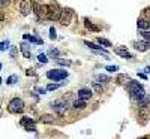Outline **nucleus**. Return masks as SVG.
<instances>
[{"label": "nucleus", "instance_id": "1", "mask_svg": "<svg viewBox=\"0 0 150 139\" xmlns=\"http://www.w3.org/2000/svg\"><path fill=\"white\" fill-rule=\"evenodd\" d=\"M126 85V90L129 91V94L132 96V97H135L137 100L138 99H141L143 96H146V90L143 88V85L140 84V82H137V81H129L128 84H125Z\"/></svg>", "mask_w": 150, "mask_h": 139}, {"label": "nucleus", "instance_id": "2", "mask_svg": "<svg viewBox=\"0 0 150 139\" xmlns=\"http://www.w3.org/2000/svg\"><path fill=\"white\" fill-rule=\"evenodd\" d=\"M62 9H63V8H60V5H59L57 2H51V3L47 6V18H48L50 21L59 20Z\"/></svg>", "mask_w": 150, "mask_h": 139}, {"label": "nucleus", "instance_id": "3", "mask_svg": "<svg viewBox=\"0 0 150 139\" xmlns=\"http://www.w3.org/2000/svg\"><path fill=\"white\" fill-rule=\"evenodd\" d=\"M8 111L11 114H21L24 111V102H23V99L14 97L9 102V105H8Z\"/></svg>", "mask_w": 150, "mask_h": 139}, {"label": "nucleus", "instance_id": "4", "mask_svg": "<svg viewBox=\"0 0 150 139\" xmlns=\"http://www.w3.org/2000/svg\"><path fill=\"white\" fill-rule=\"evenodd\" d=\"M32 12H35V15H36V20L39 21V22H44L42 20L47 17V6L41 5L39 2H33L32 3Z\"/></svg>", "mask_w": 150, "mask_h": 139}, {"label": "nucleus", "instance_id": "5", "mask_svg": "<svg viewBox=\"0 0 150 139\" xmlns=\"http://www.w3.org/2000/svg\"><path fill=\"white\" fill-rule=\"evenodd\" d=\"M47 78L51 81H63L68 78V72L65 69H51L47 72Z\"/></svg>", "mask_w": 150, "mask_h": 139}, {"label": "nucleus", "instance_id": "6", "mask_svg": "<svg viewBox=\"0 0 150 139\" xmlns=\"http://www.w3.org/2000/svg\"><path fill=\"white\" fill-rule=\"evenodd\" d=\"M72 17H74V11L69 9V8H63V9H62V12H60L59 21H60L62 26H69Z\"/></svg>", "mask_w": 150, "mask_h": 139}, {"label": "nucleus", "instance_id": "7", "mask_svg": "<svg viewBox=\"0 0 150 139\" xmlns=\"http://www.w3.org/2000/svg\"><path fill=\"white\" fill-rule=\"evenodd\" d=\"M20 123H21V126L24 127V130H27V132H36V124H35V121L30 117H23Z\"/></svg>", "mask_w": 150, "mask_h": 139}, {"label": "nucleus", "instance_id": "8", "mask_svg": "<svg viewBox=\"0 0 150 139\" xmlns=\"http://www.w3.org/2000/svg\"><path fill=\"white\" fill-rule=\"evenodd\" d=\"M66 102H63V100H54V102H51V108L59 114V115H63L65 111H66Z\"/></svg>", "mask_w": 150, "mask_h": 139}, {"label": "nucleus", "instance_id": "9", "mask_svg": "<svg viewBox=\"0 0 150 139\" xmlns=\"http://www.w3.org/2000/svg\"><path fill=\"white\" fill-rule=\"evenodd\" d=\"M20 12H21V15H23V17L30 15V12H32V2H30V0H21Z\"/></svg>", "mask_w": 150, "mask_h": 139}, {"label": "nucleus", "instance_id": "10", "mask_svg": "<svg viewBox=\"0 0 150 139\" xmlns=\"http://www.w3.org/2000/svg\"><path fill=\"white\" fill-rule=\"evenodd\" d=\"M134 46H135L137 51L144 53V51H147V49L150 48V42L149 41H138V42H134Z\"/></svg>", "mask_w": 150, "mask_h": 139}, {"label": "nucleus", "instance_id": "11", "mask_svg": "<svg viewBox=\"0 0 150 139\" xmlns=\"http://www.w3.org/2000/svg\"><path fill=\"white\" fill-rule=\"evenodd\" d=\"M114 53H116L119 57H122V58H126V60L132 58V54L128 51L126 48H116V49H114Z\"/></svg>", "mask_w": 150, "mask_h": 139}, {"label": "nucleus", "instance_id": "12", "mask_svg": "<svg viewBox=\"0 0 150 139\" xmlns=\"http://www.w3.org/2000/svg\"><path fill=\"white\" fill-rule=\"evenodd\" d=\"M92 94H93V91L89 90V88H81V90L78 91V99H83V100L87 102V100L92 97Z\"/></svg>", "mask_w": 150, "mask_h": 139}, {"label": "nucleus", "instance_id": "13", "mask_svg": "<svg viewBox=\"0 0 150 139\" xmlns=\"http://www.w3.org/2000/svg\"><path fill=\"white\" fill-rule=\"evenodd\" d=\"M137 27H138L140 30H149L150 29V21L146 20L144 17H141L138 21H137Z\"/></svg>", "mask_w": 150, "mask_h": 139}, {"label": "nucleus", "instance_id": "14", "mask_svg": "<svg viewBox=\"0 0 150 139\" xmlns=\"http://www.w3.org/2000/svg\"><path fill=\"white\" fill-rule=\"evenodd\" d=\"M23 37H24V41H30V42H33V44H36V45H44V41L41 39V37L30 36V34H24Z\"/></svg>", "mask_w": 150, "mask_h": 139}, {"label": "nucleus", "instance_id": "15", "mask_svg": "<svg viewBox=\"0 0 150 139\" xmlns=\"http://www.w3.org/2000/svg\"><path fill=\"white\" fill-rule=\"evenodd\" d=\"M39 121L44 123V124H53V123L56 121V118H54L53 115H50V114H44V115H41Z\"/></svg>", "mask_w": 150, "mask_h": 139}, {"label": "nucleus", "instance_id": "16", "mask_svg": "<svg viewBox=\"0 0 150 139\" xmlns=\"http://www.w3.org/2000/svg\"><path fill=\"white\" fill-rule=\"evenodd\" d=\"M86 106H87V103H86V100H83V99H77V100L72 102V108L74 109H84Z\"/></svg>", "mask_w": 150, "mask_h": 139}, {"label": "nucleus", "instance_id": "17", "mask_svg": "<svg viewBox=\"0 0 150 139\" xmlns=\"http://www.w3.org/2000/svg\"><path fill=\"white\" fill-rule=\"evenodd\" d=\"M21 51H23V55L26 57V58H30V57H32V53H30V49H29V45H27L26 42L21 44Z\"/></svg>", "mask_w": 150, "mask_h": 139}, {"label": "nucleus", "instance_id": "18", "mask_svg": "<svg viewBox=\"0 0 150 139\" xmlns=\"http://www.w3.org/2000/svg\"><path fill=\"white\" fill-rule=\"evenodd\" d=\"M137 102H138V106H141V108H146L147 105H150V97L146 94V96H143L141 99H138V100H137Z\"/></svg>", "mask_w": 150, "mask_h": 139}, {"label": "nucleus", "instance_id": "19", "mask_svg": "<svg viewBox=\"0 0 150 139\" xmlns=\"http://www.w3.org/2000/svg\"><path fill=\"white\" fill-rule=\"evenodd\" d=\"M54 61L57 63L59 66H71V65H72V61H71V60H65V58H59V57H56V58H54Z\"/></svg>", "mask_w": 150, "mask_h": 139}, {"label": "nucleus", "instance_id": "20", "mask_svg": "<svg viewBox=\"0 0 150 139\" xmlns=\"http://www.w3.org/2000/svg\"><path fill=\"white\" fill-rule=\"evenodd\" d=\"M110 81H111V78L108 77V75H98V77H96V82L107 84V82H110Z\"/></svg>", "mask_w": 150, "mask_h": 139}, {"label": "nucleus", "instance_id": "21", "mask_svg": "<svg viewBox=\"0 0 150 139\" xmlns=\"http://www.w3.org/2000/svg\"><path fill=\"white\" fill-rule=\"evenodd\" d=\"M96 41H98V44H101V45H102L104 48H110V46L112 45V44H111V41L105 39V37H98Z\"/></svg>", "mask_w": 150, "mask_h": 139}, {"label": "nucleus", "instance_id": "22", "mask_svg": "<svg viewBox=\"0 0 150 139\" xmlns=\"http://www.w3.org/2000/svg\"><path fill=\"white\" fill-rule=\"evenodd\" d=\"M129 81H131V78L128 77V75H125V73H122V75L117 77V82L119 84H128Z\"/></svg>", "mask_w": 150, "mask_h": 139}, {"label": "nucleus", "instance_id": "23", "mask_svg": "<svg viewBox=\"0 0 150 139\" xmlns=\"http://www.w3.org/2000/svg\"><path fill=\"white\" fill-rule=\"evenodd\" d=\"M84 22H86V27L89 29V30H92V32H99V27L95 26V24H92V22H89V20H87V18H84Z\"/></svg>", "mask_w": 150, "mask_h": 139}, {"label": "nucleus", "instance_id": "24", "mask_svg": "<svg viewBox=\"0 0 150 139\" xmlns=\"http://www.w3.org/2000/svg\"><path fill=\"white\" fill-rule=\"evenodd\" d=\"M48 55H51L53 58H56V57H59V55H60V51H59L57 48H51V49L48 51Z\"/></svg>", "mask_w": 150, "mask_h": 139}, {"label": "nucleus", "instance_id": "25", "mask_svg": "<svg viewBox=\"0 0 150 139\" xmlns=\"http://www.w3.org/2000/svg\"><path fill=\"white\" fill-rule=\"evenodd\" d=\"M60 87H62V84H50V85H47V91H54Z\"/></svg>", "mask_w": 150, "mask_h": 139}, {"label": "nucleus", "instance_id": "26", "mask_svg": "<svg viewBox=\"0 0 150 139\" xmlns=\"http://www.w3.org/2000/svg\"><path fill=\"white\" fill-rule=\"evenodd\" d=\"M17 81H18V75H11V77L8 78V81H6V82H8L9 85H12V84H15Z\"/></svg>", "mask_w": 150, "mask_h": 139}, {"label": "nucleus", "instance_id": "27", "mask_svg": "<svg viewBox=\"0 0 150 139\" xmlns=\"http://www.w3.org/2000/svg\"><path fill=\"white\" fill-rule=\"evenodd\" d=\"M141 36L144 41H149L150 42V29L149 30H141Z\"/></svg>", "mask_w": 150, "mask_h": 139}, {"label": "nucleus", "instance_id": "28", "mask_svg": "<svg viewBox=\"0 0 150 139\" xmlns=\"http://www.w3.org/2000/svg\"><path fill=\"white\" fill-rule=\"evenodd\" d=\"M38 60H39V63H42V65H47V63H48V58H47L45 54H39V55H38Z\"/></svg>", "mask_w": 150, "mask_h": 139}, {"label": "nucleus", "instance_id": "29", "mask_svg": "<svg viewBox=\"0 0 150 139\" xmlns=\"http://www.w3.org/2000/svg\"><path fill=\"white\" fill-rule=\"evenodd\" d=\"M105 69H107L110 73H112V72H117V70H119V66H117V65H110V66H107Z\"/></svg>", "mask_w": 150, "mask_h": 139}, {"label": "nucleus", "instance_id": "30", "mask_svg": "<svg viewBox=\"0 0 150 139\" xmlns=\"http://www.w3.org/2000/svg\"><path fill=\"white\" fill-rule=\"evenodd\" d=\"M9 48V41H3V42H0V51H5V49Z\"/></svg>", "mask_w": 150, "mask_h": 139}, {"label": "nucleus", "instance_id": "31", "mask_svg": "<svg viewBox=\"0 0 150 139\" xmlns=\"http://www.w3.org/2000/svg\"><path fill=\"white\" fill-rule=\"evenodd\" d=\"M35 91L38 94H45L47 93V88H44V87H35Z\"/></svg>", "mask_w": 150, "mask_h": 139}, {"label": "nucleus", "instance_id": "32", "mask_svg": "<svg viewBox=\"0 0 150 139\" xmlns=\"http://www.w3.org/2000/svg\"><path fill=\"white\" fill-rule=\"evenodd\" d=\"M56 37H57V34H56V29H54V27H51V29H50V39L54 41Z\"/></svg>", "mask_w": 150, "mask_h": 139}, {"label": "nucleus", "instance_id": "33", "mask_svg": "<svg viewBox=\"0 0 150 139\" xmlns=\"http://www.w3.org/2000/svg\"><path fill=\"white\" fill-rule=\"evenodd\" d=\"M93 90L95 91H102V85H101V82H93Z\"/></svg>", "mask_w": 150, "mask_h": 139}, {"label": "nucleus", "instance_id": "34", "mask_svg": "<svg viewBox=\"0 0 150 139\" xmlns=\"http://www.w3.org/2000/svg\"><path fill=\"white\" fill-rule=\"evenodd\" d=\"M9 3H11V0H0V8H6L9 6Z\"/></svg>", "mask_w": 150, "mask_h": 139}, {"label": "nucleus", "instance_id": "35", "mask_svg": "<svg viewBox=\"0 0 150 139\" xmlns=\"http://www.w3.org/2000/svg\"><path fill=\"white\" fill-rule=\"evenodd\" d=\"M27 75H29V77H35V75H36V72L33 70V69H27V72H26Z\"/></svg>", "mask_w": 150, "mask_h": 139}, {"label": "nucleus", "instance_id": "36", "mask_svg": "<svg viewBox=\"0 0 150 139\" xmlns=\"http://www.w3.org/2000/svg\"><path fill=\"white\" fill-rule=\"evenodd\" d=\"M143 15H147V17L150 18V8H147V9H144V12H143Z\"/></svg>", "mask_w": 150, "mask_h": 139}, {"label": "nucleus", "instance_id": "37", "mask_svg": "<svg viewBox=\"0 0 150 139\" xmlns=\"http://www.w3.org/2000/svg\"><path fill=\"white\" fill-rule=\"evenodd\" d=\"M138 77H140V78H143V79H146V78H147V77H146V73H138Z\"/></svg>", "mask_w": 150, "mask_h": 139}, {"label": "nucleus", "instance_id": "38", "mask_svg": "<svg viewBox=\"0 0 150 139\" xmlns=\"http://www.w3.org/2000/svg\"><path fill=\"white\" fill-rule=\"evenodd\" d=\"M146 73H150V66H147V67H146Z\"/></svg>", "mask_w": 150, "mask_h": 139}, {"label": "nucleus", "instance_id": "39", "mask_svg": "<svg viewBox=\"0 0 150 139\" xmlns=\"http://www.w3.org/2000/svg\"><path fill=\"white\" fill-rule=\"evenodd\" d=\"M0 70H2V63H0Z\"/></svg>", "mask_w": 150, "mask_h": 139}, {"label": "nucleus", "instance_id": "40", "mask_svg": "<svg viewBox=\"0 0 150 139\" xmlns=\"http://www.w3.org/2000/svg\"><path fill=\"white\" fill-rule=\"evenodd\" d=\"M0 84H2V78H0Z\"/></svg>", "mask_w": 150, "mask_h": 139}]
</instances>
